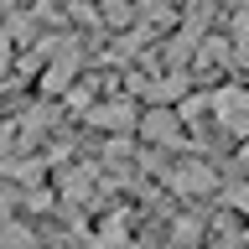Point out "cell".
<instances>
[{
	"label": "cell",
	"instance_id": "6da1fadb",
	"mask_svg": "<svg viewBox=\"0 0 249 249\" xmlns=\"http://www.w3.org/2000/svg\"><path fill=\"white\" fill-rule=\"evenodd\" d=\"M213 114H218V124H223L229 135L249 140V93H239V89H218V93H213Z\"/></svg>",
	"mask_w": 249,
	"mask_h": 249
},
{
	"label": "cell",
	"instance_id": "7a4b0ae2",
	"mask_svg": "<svg viewBox=\"0 0 249 249\" xmlns=\"http://www.w3.org/2000/svg\"><path fill=\"white\" fill-rule=\"evenodd\" d=\"M171 187H177V192H213V187H218V171L202 166V161H187V166L171 171Z\"/></svg>",
	"mask_w": 249,
	"mask_h": 249
},
{
	"label": "cell",
	"instance_id": "3957f363",
	"mask_svg": "<svg viewBox=\"0 0 249 249\" xmlns=\"http://www.w3.org/2000/svg\"><path fill=\"white\" fill-rule=\"evenodd\" d=\"M145 135L161 140V145H182V130H177V114H166V109H156V114H145Z\"/></svg>",
	"mask_w": 249,
	"mask_h": 249
},
{
	"label": "cell",
	"instance_id": "277c9868",
	"mask_svg": "<svg viewBox=\"0 0 249 249\" xmlns=\"http://www.w3.org/2000/svg\"><path fill=\"white\" fill-rule=\"evenodd\" d=\"M93 124H104V130H124V124H130V104H109V109H93Z\"/></svg>",
	"mask_w": 249,
	"mask_h": 249
},
{
	"label": "cell",
	"instance_id": "5b68a950",
	"mask_svg": "<svg viewBox=\"0 0 249 249\" xmlns=\"http://www.w3.org/2000/svg\"><path fill=\"white\" fill-rule=\"evenodd\" d=\"M0 249H31V244H26V233H16V229H5V233H0Z\"/></svg>",
	"mask_w": 249,
	"mask_h": 249
},
{
	"label": "cell",
	"instance_id": "8992f818",
	"mask_svg": "<svg viewBox=\"0 0 249 249\" xmlns=\"http://www.w3.org/2000/svg\"><path fill=\"white\" fill-rule=\"evenodd\" d=\"M229 202L239 208V213H249V182H244V187H233V192H229Z\"/></svg>",
	"mask_w": 249,
	"mask_h": 249
},
{
	"label": "cell",
	"instance_id": "52a82bcc",
	"mask_svg": "<svg viewBox=\"0 0 249 249\" xmlns=\"http://www.w3.org/2000/svg\"><path fill=\"white\" fill-rule=\"evenodd\" d=\"M239 166H249V140H244V145H239Z\"/></svg>",
	"mask_w": 249,
	"mask_h": 249
},
{
	"label": "cell",
	"instance_id": "ba28073f",
	"mask_svg": "<svg viewBox=\"0 0 249 249\" xmlns=\"http://www.w3.org/2000/svg\"><path fill=\"white\" fill-rule=\"evenodd\" d=\"M218 249H239V244H218Z\"/></svg>",
	"mask_w": 249,
	"mask_h": 249
}]
</instances>
